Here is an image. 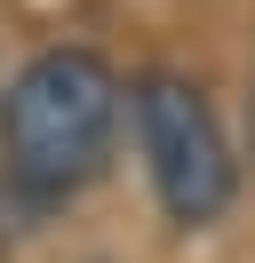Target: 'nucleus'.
Returning a JSON list of instances; mask_svg holds the SVG:
<instances>
[{
	"label": "nucleus",
	"instance_id": "f257e3e1",
	"mask_svg": "<svg viewBox=\"0 0 255 263\" xmlns=\"http://www.w3.org/2000/svg\"><path fill=\"white\" fill-rule=\"evenodd\" d=\"M128 80L112 72L104 48H40L8 72L0 88V183L24 208H64L80 199L120 152Z\"/></svg>",
	"mask_w": 255,
	"mask_h": 263
},
{
	"label": "nucleus",
	"instance_id": "f03ea898",
	"mask_svg": "<svg viewBox=\"0 0 255 263\" xmlns=\"http://www.w3.org/2000/svg\"><path fill=\"white\" fill-rule=\"evenodd\" d=\"M128 128H136V152H143V183H152L159 215L175 231H207V223L231 215L239 160H231V136H223L215 96L191 72L143 64L128 80Z\"/></svg>",
	"mask_w": 255,
	"mask_h": 263
}]
</instances>
